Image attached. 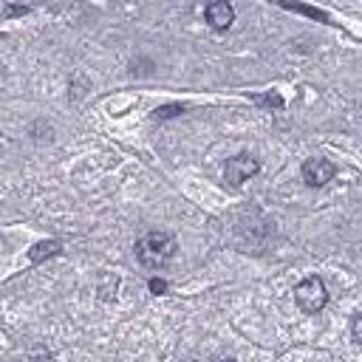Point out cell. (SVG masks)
Wrapping results in <instances>:
<instances>
[{
  "instance_id": "obj_4",
  "label": "cell",
  "mask_w": 362,
  "mask_h": 362,
  "mask_svg": "<svg viewBox=\"0 0 362 362\" xmlns=\"http://www.w3.org/2000/svg\"><path fill=\"white\" fill-rule=\"evenodd\" d=\"M334 173L337 170H334V164L328 158H308L303 164V181L308 187H325L334 178Z\"/></svg>"
},
{
  "instance_id": "obj_11",
  "label": "cell",
  "mask_w": 362,
  "mask_h": 362,
  "mask_svg": "<svg viewBox=\"0 0 362 362\" xmlns=\"http://www.w3.org/2000/svg\"><path fill=\"white\" fill-rule=\"evenodd\" d=\"M212 362H235L232 356H218V359H212Z\"/></svg>"
},
{
  "instance_id": "obj_7",
  "label": "cell",
  "mask_w": 362,
  "mask_h": 362,
  "mask_svg": "<svg viewBox=\"0 0 362 362\" xmlns=\"http://www.w3.org/2000/svg\"><path fill=\"white\" fill-rule=\"evenodd\" d=\"M280 6L283 8H291V11H300V14H308V17H314V20H328L325 17V11H320V8H311V6H300V3H291V0H280Z\"/></svg>"
},
{
  "instance_id": "obj_8",
  "label": "cell",
  "mask_w": 362,
  "mask_h": 362,
  "mask_svg": "<svg viewBox=\"0 0 362 362\" xmlns=\"http://www.w3.org/2000/svg\"><path fill=\"white\" fill-rule=\"evenodd\" d=\"M181 110H184V105H167V107L156 110V119H170V116H178Z\"/></svg>"
},
{
  "instance_id": "obj_1",
  "label": "cell",
  "mask_w": 362,
  "mask_h": 362,
  "mask_svg": "<svg viewBox=\"0 0 362 362\" xmlns=\"http://www.w3.org/2000/svg\"><path fill=\"white\" fill-rule=\"evenodd\" d=\"M175 249L178 246H175L173 235H167V232H147L136 243V257L147 269H161V266H167L173 260Z\"/></svg>"
},
{
  "instance_id": "obj_3",
  "label": "cell",
  "mask_w": 362,
  "mask_h": 362,
  "mask_svg": "<svg viewBox=\"0 0 362 362\" xmlns=\"http://www.w3.org/2000/svg\"><path fill=\"white\" fill-rule=\"evenodd\" d=\"M257 170H260V161H257L255 156H249V153H240V156H232V158L226 161L223 178H226L229 187H240V184L249 181Z\"/></svg>"
},
{
  "instance_id": "obj_6",
  "label": "cell",
  "mask_w": 362,
  "mask_h": 362,
  "mask_svg": "<svg viewBox=\"0 0 362 362\" xmlns=\"http://www.w3.org/2000/svg\"><path fill=\"white\" fill-rule=\"evenodd\" d=\"M59 252H62L59 240H40L37 246L28 249V257H31L34 263H42V260H48V257H54V255H59Z\"/></svg>"
},
{
  "instance_id": "obj_9",
  "label": "cell",
  "mask_w": 362,
  "mask_h": 362,
  "mask_svg": "<svg viewBox=\"0 0 362 362\" xmlns=\"http://www.w3.org/2000/svg\"><path fill=\"white\" fill-rule=\"evenodd\" d=\"M351 334H354V339L362 345V314L354 317V322H351Z\"/></svg>"
},
{
  "instance_id": "obj_5",
  "label": "cell",
  "mask_w": 362,
  "mask_h": 362,
  "mask_svg": "<svg viewBox=\"0 0 362 362\" xmlns=\"http://www.w3.org/2000/svg\"><path fill=\"white\" fill-rule=\"evenodd\" d=\"M204 14H206V23H209L215 31H226V28L235 23V8H232L226 0H212Z\"/></svg>"
},
{
  "instance_id": "obj_10",
  "label": "cell",
  "mask_w": 362,
  "mask_h": 362,
  "mask_svg": "<svg viewBox=\"0 0 362 362\" xmlns=\"http://www.w3.org/2000/svg\"><path fill=\"white\" fill-rule=\"evenodd\" d=\"M150 291H153V294H164V291H167V283H164L161 277H153V280H150Z\"/></svg>"
},
{
  "instance_id": "obj_2",
  "label": "cell",
  "mask_w": 362,
  "mask_h": 362,
  "mask_svg": "<svg viewBox=\"0 0 362 362\" xmlns=\"http://www.w3.org/2000/svg\"><path fill=\"white\" fill-rule=\"evenodd\" d=\"M294 300H297L300 311H305V314H317V311L328 303L325 283H322L320 277H314V274L305 277V280H300L297 288H294Z\"/></svg>"
}]
</instances>
